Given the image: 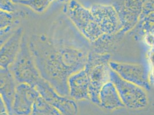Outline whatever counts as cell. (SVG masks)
Masks as SVG:
<instances>
[{"mask_svg":"<svg viewBox=\"0 0 154 115\" xmlns=\"http://www.w3.org/2000/svg\"><path fill=\"white\" fill-rule=\"evenodd\" d=\"M100 106L107 110L125 107L119 95L115 86L111 81L104 84L99 93Z\"/></svg>","mask_w":154,"mask_h":115,"instance_id":"14","label":"cell"},{"mask_svg":"<svg viewBox=\"0 0 154 115\" xmlns=\"http://www.w3.org/2000/svg\"><path fill=\"white\" fill-rule=\"evenodd\" d=\"M64 12L85 38L91 42H95L103 35L90 9L77 0H70L64 8Z\"/></svg>","mask_w":154,"mask_h":115,"instance_id":"4","label":"cell"},{"mask_svg":"<svg viewBox=\"0 0 154 115\" xmlns=\"http://www.w3.org/2000/svg\"><path fill=\"white\" fill-rule=\"evenodd\" d=\"M4 101L0 96V113H4L5 112V107L4 105Z\"/></svg>","mask_w":154,"mask_h":115,"instance_id":"20","label":"cell"},{"mask_svg":"<svg viewBox=\"0 0 154 115\" xmlns=\"http://www.w3.org/2000/svg\"><path fill=\"white\" fill-rule=\"evenodd\" d=\"M110 55L107 53L88 54L84 70L88 76L89 96L91 102L99 105V93L104 84L110 81L109 60Z\"/></svg>","mask_w":154,"mask_h":115,"instance_id":"2","label":"cell"},{"mask_svg":"<svg viewBox=\"0 0 154 115\" xmlns=\"http://www.w3.org/2000/svg\"><path fill=\"white\" fill-rule=\"evenodd\" d=\"M25 15L23 11H17L9 13L0 11V30L12 25H17L19 20Z\"/></svg>","mask_w":154,"mask_h":115,"instance_id":"16","label":"cell"},{"mask_svg":"<svg viewBox=\"0 0 154 115\" xmlns=\"http://www.w3.org/2000/svg\"><path fill=\"white\" fill-rule=\"evenodd\" d=\"M28 45L42 77L60 96L69 95L67 80L74 73L64 61L60 49H56L44 36H33Z\"/></svg>","mask_w":154,"mask_h":115,"instance_id":"1","label":"cell"},{"mask_svg":"<svg viewBox=\"0 0 154 115\" xmlns=\"http://www.w3.org/2000/svg\"><path fill=\"white\" fill-rule=\"evenodd\" d=\"M32 115H63L40 96L33 104Z\"/></svg>","mask_w":154,"mask_h":115,"instance_id":"15","label":"cell"},{"mask_svg":"<svg viewBox=\"0 0 154 115\" xmlns=\"http://www.w3.org/2000/svg\"><path fill=\"white\" fill-rule=\"evenodd\" d=\"M89 9L103 34L115 35L121 32L122 26L113 5L94 4Z\"/></svg>","mask_w":154,"mask_h":115,"instance_id":"8","label":"cell"},{"mask_svg":"<svg viewBox=\"0 0 154 115\" xmlns=\"http://www.w3.org/2000/svg\"><path fill=\"white\" fill-rule=\"evenodd\" d=\"M45 101L63 115H77L78 106L74 100L60 96L51 85L42 78L33 87Z\"/></svg>","mask_w":154,"mask_h":115,"instance_id":"6","label":"cell"},{"mask_svg":"<svg viewBox=\"0 0 154 115\" xmlns=\"http://www.w3.org/2000/svg\"><path fill=\"white\" fill-rule=\"evenodd\" d=\"M70 1V0H58V1L61 3H67L69 2Z\"/></svg>","mask_w":154,"mask_h":115,"instance_id":"21","label":"cell"},{"mask_svg":"<svg viewBox=\"0 0 154 115\" xmlns=\"http://www.w3.org/2000/svg\"><path fill=\"white\" fill-rule=\"evenodd\" d=\"M16 26L17 25L16 24L12 25L0 30V47L7 41V39L12 35L17 28Z\"/></svg>","mask_w":154,"mask_h":115,"instance_id":"19","label":"cell"},{"mask_svg":"<svg viewBox=\"0 0 154 115\" xmlns=\"http://www.w3.org/2000/svg\"><path fill=\"white\" fill-rule=\"evenodd\" d=\"M110 81L115 85L124 107L135 110L147 107L148 97L143 88L122 79L111 69Z\"/></svg>","mask_w":154,"mask_h":115,"instance_id":"5","label":"cell"},{"mask_svg":"<svg viewBox=\"0 0 154 115\" xmlns=\"http://www.w3.org/2000/svg\"><path fill=\"white\" fill-rule=\"evenodd\" d=\"M12 1H13L14 3H15V4H17L18 0H12Z\"/></svg>","mask_w":154,"mask_h":115,"instance_id":"23","label":"cell"},{"mask_svg":"<svg viewBox=\"0 0 154 115\" xmlns=\"http://www.w3.org/2000/svg\"><path fill=\"white\" fill-rule=\"evenodd\" d=\"M69 95L75 100H89V81L86 72L82 69L71 74L67 80Z\"/></svg>","mask_w":154,"mask_h":115,"instance_id":"12","label":"cell"},{"mask_svg":"<svg viewBox=\"0 0 154 115\" xmlns=\"http://www.w3.org/2000/svg\"><path fill=\"white\" fill-rule=\"evenodd\" d=\"M23 36L22 28H17L0 47V68L9 70L19 52Z\"/></svg>","mask_w":154,"mask_h":115,"instance_id":"11","label":"cell"},{"mask_svg":"<svg viewBox=\"0 0 154 115\" xmlns=\"http://www.w3.org/2000/svg\"><path fill=\"white\" fill-rule=\"evenodd\" d=\"M17 85L11 71L0 68V96L9 112L12 110Z\"/></svg>","mask_w":154,"mask_h":115,"instance_id":"13","label":"cell"},{"mask_svg":"<svg viewBox=\"0 0 154 115\" xmlns=\"http://www.w3.org/2000/svg\"><path fill=\"white\" fill-rule=\"evenodd\" d=\"M143 5L141 0H122L113 5L122 26V32L128 31L138 23Z\"/></svg>","mask_w":154,"mask_h":115,"instance_id":"9","label":"cell"},{"mask_svg":"<svg viewBox=\"0 0 154 115\" xmlns=\"http://www.w3.org/2000/svg\"><path fill=\"white\" fill-rule=\"evenodd\" d=\"M109 67L122 79L135 84L144 90H149L151 85L146 67L141 64L109 61Z\"/></svg>","mask_w":154,"mask_h":115,"instance_id":"7","label":"cell"},{"mask_svg":"<svg viewBox=\"0 0 154 115\" xmlns=\"http://www.w3.org/2000/svg\"><path fill=\"white\" fill-rule=\"evenodd\" d=\"M40 96L37 90L26 83L17 84L16 88L12 109L17 115H30L33 104Z\"/></svg>","mask_w":154,"mask_h":115,"instance_id":"10","label":"cell"},{"mask_svg":"<svg viewBox=\"0 0 154 115\" xmlns=\"http://www.w3.org/2000/svg\"><path fill=\"white\" fill-rule=\"evenodd\" d=\"M0 11L13 13L19 10L16 4L14 3L12 0H0Z\"/></svg>","mask_w":154,"mask_h":115,"instance_id":"18","label":"cell"},{"mask_svg":"<svg viewBox=\"0 0 154 115\" xmlns=\"http://www.w3.org/2000/svg\"><path fill=\"white\" fill-rule=\"evenodd\" d=\"M54 0H18L17 4L29 7L37 13H43Z\"/></svg>","mask_w":154,"mask_h":115,"instance_id":"17","label":"cell"},{"mask_svg":"<svg viewBox=\"0 0 154 115\" xmlns=\"http://www.w3.org/2000/svg\"><path fill=\"white\" fill-rule=\"evenodd\" d=\"M9 70L17 84L26 83L33 88L42 78L35 65L28 42L24 35L21 39L17 55Z\"/></svg>","mask_w":154,"mask_h":115,"instance_id":"3","label":"cell"},{"mask_svg":"<svg viewBox=\"0 0 154 115\" xmlns=\"http://www.w3.org/2000/svg\"><path fill=\"white\" fill-rule=\"evenodd\" d=\"M143 4L146 3V2H154V0H141Z\"/></svg>","mask_w":154,"mask_h":115,"instance_id":"22","label":"cell"}]
</instances>
